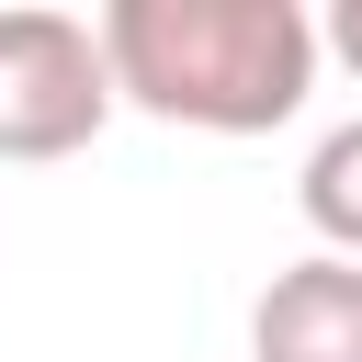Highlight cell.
I'll return each mask as SVG.
<instances>
[{
    "label": "cell",
    "mask_w": 362,
    "mask_h": 362,
    "mask_svg": "<svg viewBox=\"0 0 362 362\" xmlns=\"http://www.w3.org/2000/svg\"><path fill=\"white\" fill-rule=\"evenodd\" d=\"M317 45H328V57H351V68H362V0H339V11H328V23H317Z\"/></svg>",
    "instance_id": "5"
},
{
    "label": "cell",
    "mask_w": 362,
    "mask_h": 362,
    "mask_svg": "<svg viewBox=\"0 0 362 362\" xmlns=\"http://www.w3.org/2000/svg\"><path fill=\"white\" fill-rule=\"evenodd\" d=\"M294 204H305V226L328 238V260H362V113H351V124H328V136L305 147Z\"/></svg>",
    "instance_id": "4"
},
{
    "label": "cell",
    "mask_w": 362,
    "mask_h": 362,
    "mask_svg": "<svg viewBox=\"0 0 362 362\" xmlns=\"http://www.w3.org/2000/svg\"><path fill=\"white\" fill-rule=\"evenodd\" d=\"M249 362H362V260H283L249 305Z\"/></svg>",
    "instance_id": "3"
},
{
    "label": "cell",
    "mask_w": 362,
    "mask_h": 362,
    "mask_svg": "<svg viewBox=\"0 0 362 362\" xmlns=\"http://www.w3.org/2000/svg\"><path fill=\"white\" fill-rule=\"evenodd\" d=\"M317 23L305 0H102V68L113 102L192 124V136H272L317 90Z\"/></svg>",
    "instance_id": "1"
},
{
    "label": "cell",
    "mask_w": 362,
    "mask_h": 362,
    "mask_svg": "<svg viewBox=\"0 0 362 362\" xmlns=\"http://www.w3.org/2000/svg\"><path fill=\"white\" fill-rule=\"evenodd\" d=\"M113 124L102 23L79 11H0V158H79Z\"/></svg>",
    "instance_id": "2"
}]
</instances>
